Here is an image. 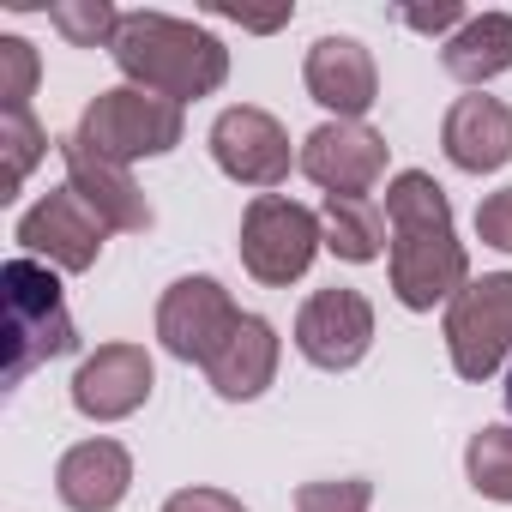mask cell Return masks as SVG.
Here are the masks:
<instances>
[{
    "label": "cell",
    "mask_w": 512,
    "mask_h": 512,
    "mask_svg": "<svg viewBox=\"0 0 512 512\" xmlns=\"http://www.w3.org/2000/svg\"><path fill=\"white\" fill-rule=\"evenodd\" d=\"M109 55H115L127 85L157 91L181 109L223 91V79H229V49L205 25L175 19V13H121V31H115Z\"/></svg>",
    "instance_id": "obj_1"
},
{
    "label": "cell",
    "mask_w": 512,
    "mask_h": 512,
    "mask_svg": "<svg viewBox=\"0 0 512 512\" xmlns=\"http://www.w3.org/2000/svg\"><path fill=\"white\" fill-rule=\"evenodd\" d=\"M0 296H7V386H19L31 368L79 344L67 302H61V278L43 260H31V253L7 260L0 266Z\"/></svg>",
    "instance_id": "obj_2"
},
{
    "label": "cell",
    "mask_w": 512,
    "mask_h": 512,
    "mask_svg": "<svg viewBox=\"0 0 512 512\" xmlns=\"http://www.w3.org/2000/svg\"><path fill=\"white\" fill-rule=\"evenodd\" d=\"M181 139H187V109L157 91H139V85L97 91L79 115V145H91L97 157H109L121 169H133L139 157H169Z\"/></svg>",
    "instance_id": "obj_3"
},
{
    "label": "cell",
    "mask_w": 512,
    "mask_h": 512,
    "mask_svg": "<svg viewBox=\"0 0 512 512\" xmlns=\"http://www.w3.org/2000/svg\"><path fill=\"white\" fill-rule=\"evenodd\" d=\"M241 266L253 284L266 290H290L296 278H308L314 253L326 247V229H320V211H308L302 199H284V193H253L247 211H241Z\"/></svg>",
    "instance_id": "obj_4"
},
{
    "label": "cell",
    "mask_w": 512,
    "mask_h": 512,
    "mask_svg": "<svg viewBox=\"0 0 512 512\" xmlns=\"http://www.w3.org/2000/svg\"><path fill=\"white\" fill-rule=\"evenodd\" d=\"M446 356L476 386L512 368V272H482L446 302Z\"/></svg>",
    "instance_id": "obj_5"
},
{
    "label": "cell",
    "mask_w": 512,
    "mask_h": 512,
    "mask_svg": "<svg viewBox=\"0 0 512 512\" xmlns=\"http://www.w3.org/2000/svg\"><path fill=\"white\" fill-rule=\"evenodd\" d=\"M205 145H211V163H217L235 187L272 193V187L290 181V169H302V151L290 145L284 121H278L272 109H253V103L223 109V115L211 121V139H205Z\"/></svg>",
    "instance_id": "obj_6"
},
{
    "label": "cell",
    "mask_w": 512,
    "mask_h": 512,
    "mask_svg": "<svg viewBox=\"0 0 512 512\" xmlns=\"http://www.w3.org/2000/svg\"><path fill=\"white\" fill-rule=\"evenodd\" d=\"M386 278L410 314H434L470 284V253L452 229H410V235H392Z\"/></svg>",
    "instance_id": "obj_7"
},
{
    "label": "cell",
    "mask_w": 512,
    "mask_h": 512,
    "mask_svg": "<svg viewBox=\"0 0 512 512\" xmlns=\"http://www.w3.org/2000/svg\"><path fill=\"white\" fill-rule=\"evenodd\" d=\"M241 326V308L235 296L217 284V278H175L157 302V344L175 356V362H211L229 332Z\"/></svg>",
    "instance_id": "obj_8"
},
{
    "label": "cell",
    "mask_w": 512,
    "mask_h": 512,
    "mask_svg": "<svg viewBox=\"0 0 512 512\" xmlns=\"http://www.w3.org/2000/svg\"><path fill=\"white\" fill-rule=\"evenodd\" d=\"M103 235H109V223H103L73 187L43 193V199L19 217V229H13V241L31 253V260H43V266H55V272H91V266L103 260Z\"/></svg>",
    "instance_id": "obj_9"
},
{
    "label": "cell",
    "mask_w": 512,
    "mask_h": 512,
    "mask_svg": "<svg viewBox=\"0 0 512 512\" xmlns=\"http://www.w3.org/2000/svg\"><path fill=\"white\" fill-rule=\"evenodd\" d=\"M296 350L320 368V374H350L368 350H374V302L350 284L314 290L296 314Z\"/></svg>",
    "instance_id": "obj_10"
},
{
    "label": "cell",
    "mask_w": 512,
    "mask_h": 512,
    "mask_svg": "<svg viewBox=\"0 0 512 512\" xmlns=\"http://www.w3.org/2000/svg\"><path fill=\"white\" fill-rule=\"evenodd\" d=\"M386 139L368 127V121H320L308 139H302V175L320 187V193H338V199H368L386 175Z\"/></svg>",
    "instance_id": "obj_11"
},
{
    "label": "cell",
    "mask_w": 512,
    "mask_h": 512,
    "mask_svg": "<svg viewBox=\"0 0 512 512\" xmlns=\"http://www.w3.org/2000/svg\"><path fill=\"white\" fill-rule=\"evenodd\" d=\"M151 386L157 368L145 344H97L73 374V410L85 422H127L133 410H145Z\"/></svg>",
    "instance_id": "obj_12"
},
{
    "label": "cell",
    "mask_w": 512,
    "mask_h": 512,
    "mask_svg": "<svg viewBox=\"0 0 512 512\" xmlns=\"http://www.w3.org/2000/svg\"><path fill=\"white\" fill-rule=\"evenodd\" d=\"M302 85L332 121H362L380 103V67L356 37H320L302 61Z\"/></svg>",
    "instance_id": "obj_13"
},
{
    "label": "cell",
    "mask_w": 512,
    "mask_h": 512,
    "mask_svg": "<svg viewBox=\"0 0 512 512\" xmlns=\"http://www.w3.org/2000/svg\"><path fill=\"white\" fill-rule=\"evenodd\" d=\"M55 145H61V163H67V187H73V193H79L109 229H121V235H145V229L157 223V211H151V199L139 193L133 169L97 157L91 145H79V133H67V139H55Z\"/></svg>",
    "instance_id": "obj_14"
},
{
    "label": "cell",
    "mask_w": 512,
    "mask_h": 512,
    "mask_svg": "<svg viewBox=\"0 0 512 512\" xmlns=\"http://www.w3.org/2000/svg\"><path fill=\"white\" fill-rule=\"evenodd\" d=\"M133 488V452L109 434H91L61 452L55 464V494L67 512H115Z\"/></svg>",
    "instance_id": "obj_15"
},
{
    "label": "cell",
    "mask_w": 512,
    "mask_h": 512,
    "mask_svg": "<svg viewBox=\"0 0 512 512\" xmlns=\"http://www.w3.org/2000/svg\"><path fill=\"white\" fill-rule=\"evenodd\" d=\"M440 151L464 175H494L512 163V109L488 91H470L440 121Z\"/></svg>",
    "instance_id": "obj_16"
},
{
    "label": "cell",
    "mask_w": 512,
    "mask_h": 512,
    "mask_svg": "<svg viewBox=\"0 0 512 512\" xmlns=\"http://www.w3.org/2000/svg\"><path fill=\"white\" fill-rule=\"evenodd\" d=\"M278 362H284V338L266 314H241V326L229 332V344L205 362V380L223 404H253L272 380H278Z\"/></svg>",
    "instance_id": "obj_17"
},
{
    "label": "cell",
    "mask_w": 512,
    "mask_h": 512,
    "mask_svg": "<svg viewBox=\"0 0 512 512\" xmlns=\"http://www.w3.org/2000/svg\"><path fill=\"white\" fill-rule=\"evenodd\" d=\"M440 67L458 85H488L500 73H512V13H476L458 37L440 43Z\"/></svg>",
    "instance_id": "obj_18"
},
{
    "label": "cell",
    "mask_w": 512,
    "mask_h": 512,
    "mask_svg": "<svg viewBox=\"0 0 512 512\" xmlns=\"http://www.w3.org/2000/svg\"><path fill=\"white\" fill-rule=\"evenodd\" d=\"M320 229H326V253H338V260H350V266H374L380 253H392V241H386L392 223H386V205H374V199L326 193Z\"/></svg>",
    "instance_id": "obj_19"
},
{
    "label": "cell",
    "mask_w": 512,
    "mask_h": 512,
    "mask_svg": "<svg viewBox=\"0 0 512 512\" xmlns=\"http://www.w3.org/2000/svg\"><path fill=\"white\" fill-rule=\"evenodd\" d=\"M386 223L392 235H410V229H452V199L446 187L428 175V169H398L386 181Z\"/></svg>",
    "instance_id": "obj_20"
},
{
    "label": "cell",
    "mask_w": 512,
    "mask_h": 512,
    "mask_svg": "<svg viewBox=\"0 0 512 512\" xmlns=\"http://www.w3.org/2000/svg\"><path fill=\"white\" fill-rule=\"evenodd\" d=\"M464 476H470V488H476L482 500L512 506V428H506V422H488V428L470 434V446H464Z\"/></svg>",
    "instance_id": "obj_21"
},
{
    "label": "cell",
    "mask_w": 512,
    "mask_h": 512,
    "mask_svg": "<svg viewBox=\"0 0 512 512\" xmlns=\"http://www.w3.org/2000/svg\"><path fill=\"white\" fill-rule=\"evenodd\" d=\"M0 151H7V193H0V199H13V193L31 181V169L49 157L43 121H37L31 109H7V115H0Z\"/></svg>",
    "instance_id": "obj_22"
},
{
    "label": "cell",
    "mask_w": 512,
    "mask_h": 512,
    "mask_svg": "<svg viewBox=\"0 0 512 512\" xmlns=\"http://www.w3.org/2000/svg\"><path fill=\"white\" fill-rule=\"evenodd\" d=\"M49 25L73 43V49H109L115 31H121V13L109 0H55L49 7Z\"/></svg>",
    "instance_id": "obj_23"
},
{
    "label": "cell",
    "mask_w": 512,
    "mask_h": 512,
    "mask_svg": "<svg viewBox=\"0 0 512 512\" xmlns=\"http://www.w3.org/2000/svg\"><path fill=\"white\" fill-rule=\"evenodd\" d=\"M37 49L25 37H0V115L7 109H31V91H37Z\"/></svg>",
    "instance_id": "obj_24"
},
{
    "label": "cell",
    "mask_w": 512,
    "mask_h": 512,
    "mask_svg": "<svg viewBox=\"0 0 512 512\" xmlns=\"http://www.w3.org/2000/svg\"><path fill=\"white\" fill-rule=\"evenodd\" d=\"M368 506H374V482H362V476L302 482L296 488V512H368Z\"/></svg>",
    "instance_id": "obj_25"
},
{
    "label": "cell",
    "mask_w": 512,
    "mask_h": 512,
    "mask_svg": "<svg viewBox=\"0 0 512 512\" xmlns=\"http://www.w3.org/2000/svg\"><path fill=\"white\" fill-rule=\"evenodd\" d=\"M476 241L494 253H512V187H500L476 205Z\"/></svg>",
    "instance_id": "obj_26"
},
{
    "label": "cell",
    "mask_w": 512,
    "mask_h": 512,
    "mask_svg": "<svg viewBox=\"0 0 512 512\" xmlns=\"http://www.w3.org/2000/svg\"><path fill=\"white\" fill-rule=\"evenodd\" d=\"M410 31H422V37H458L464 25H470V13L458 7V0H440V7H404L398 13Z\"/></svg>",
    "instance_id": "obj_27"
},
{
    "label": "cell",
    "mask_w": 512,
    "mask_h": 512,
    "mask_svg": "<svg viewBox=\"0 0 512 512\" xmlns=\"http://www.w3.org/2000/svg\"><path fill=\"white\" fill-rule=\"evenodd\" d=\"M163 512H247V506H241V494H229V488H175V494L163 500Z\"/></svg>",
    "instance_id": "obj_28"
},
{
    "label": "cell",
    "mask_w": 512,
    "mask_h": 512,
    "mask_svg": "<svg viewBox=\"0 0 512 512\" xmlns=\"http://www.w3.org/2000/svg\"><path fill=\"white\" fill-rule=\"evenodd\" d=\"M223 19H235L241 31H278V25H290V7H278V13H241V7H217Z\"/></svg>",
    "instance_id": "obj_29"
},
{
    "label": "cell",
    "mask_w": 512,
    "mask_h": 512,
    "mask_svg": "<svg viewBox=\"0 0 512 512\" xmlns=\"http://www.w3.org/2000/svg\"><path fill=\"white\" fill-rule=\"evenodd\" d=\"M506 416H512V368H506Z\"/></svg>",
    "instance_id": "obj_30"
}]
</instances>
